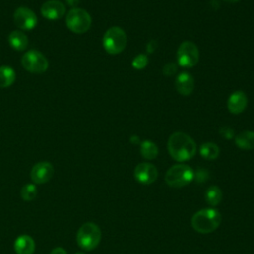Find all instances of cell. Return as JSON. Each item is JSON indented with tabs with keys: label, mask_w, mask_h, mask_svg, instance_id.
<instances>
[{
	"label": "cell",
	"mask_w": 254,
	"mask_h": 254,
	"mask_svg": "<svg viewBox=\"0 0 254 254\" xmlns=\"http://www.w3.org/2000/svg\"><path fill=\"white\" fill-rule=\"evenodd\" d=\"M168 151L174 160L185 162L190 160L195 155L196 145L186 133L175 132L169 138Z\"/></svg>",
	"instance_id": "obj_1"
},
{
	"label": "cell",
	"mask_w": 254,
	"mask_h": 254,
	"mask_svg": "<svg viewBox=\"0 0 254 254\" xmlns=\"http://www.w3.org/2000/svg\"><path fill=\"white\" fill-rule=\"evenodd\" d=\"M221 222V214L217 209L204 208L195 212L190 220L192 228L202 234L214 231Z\"/></svg>",
	"instance_id": "obj_2"
},
{
	"label": "cell",
	"mask_w": 254,
	"mask_h": 254,
	"mask_svg": "<svg viewBox=\"0 0 254 254\" xmlns=\"http://www.w3.org/2000/svg\"><path fill=\"white\" fill-rule=\"evenodd\" d=\"M101 240V230L93 222L83 223L76 233V242L80 248L86 251L95 249Z\"/></svg>",
	"instance_id": "obj_3"
},
{
	"label": "cell",
	"mask_w": 254,
	"mask_h": 254,
	"mask_svg": "<svg viewBox=\"0 0 254 254\" xmlns=\"http://www.w3.org/2000/svg\"><path fill=\"white\" fill-rule=\"evenodd\" d=\"M194 178L192 169L185 164H178L171 167L166 175L165 182L172 188H182L189 185Z\"/></svg>",
	"instance_id": "obj_4"
},
{
	"label": "cell",
	"mask_w": 254,
	"mask_h": 254,
	"mask_svg": "<svg viewBox=\"0 0 254 254\" xmlns=\"http://www.w3.org/2000/svg\"><path fill=\"white\" fill-rule=\"evenodd\" d=\"M127 37L125 32L120 27L109 28L102 39L104 50L110 55L120 54L126 46Z\"/></svg>",
	"instance_id": "obj_5"
},
{
	"label": "cell",
	"mask_w": 254,
	"mask_h": 254,
	"mask_svg": "<svg viewBox=\"0 0 254 254\" xmlns=\"http://www.w3.org/2000/svg\"><path fill=\"white\" fill-rule=\"evenodd\" d=\"M65 23L71 32L83 34L87 32L91 26V17L84 9L73 8L67 13Z\"/></svg>",
	"instance_id": "obj_6"
},
{
	"label": "cell",
	"mask_w": 254,
	"mask_h": 254,
	"mask_svg": "<svg viewBox=\"0 0 254 254\" xmlns=\"http://www.w3.org/2000/svg\"><path fill=\"white\" fill-rule=\"evenodd\" d=\"M23 67L33 73H43L49 67L48 59L37 50H30L24 54L21 60Z\"/></svg>",
	"instance_id": "obj_7"
},
{
	"label": "cell",
	"mask_w": 254,
	"mask_h": 254,
	"mask_svg": "<svg viewBox=\"0 0 254 254\" xmlns=\"http://www.w3.org/2000/svg\"><path fill=\"white\" fill-rule=\"evenodd\" d=\"M198 49L192 42L186 41L180 45L177 53V59L182 67L194 66L198 62Z\"/></svg>",
	"instance_id": "obj_8"
},
{
	"label": "cell",
	"mask_w": 254,
	"mask_h": 254,
	"mask_svg": "<svg viewBox=\"0 0 254 254\" xmlns=\"http://www.w3.org/2000/svg\"><path fill=\"white\" fill-rule=\"evenodd\" d=\"M14 22L22 30H33L38 24V18L35 12L27 7H19L14 12Z\"/></svg>",
	"instance_id": "obj_9"
},
{
	"label": "cell",
	"mask_w": 254,
	"mask_h": 254,
	"mask_svg": "<svg viewBox=\"0 0 254 254\" xmlns=\"http://www.w3.org/2000/svg\"><path fill=\"white\" fill-rule=\"evenodd\" d=\"M54 173V166L50 162L43 161L34 165L31 170L30 177L35 184H45L52 179Z\"/></svg>",
	"instance_id": "obj_10"
},
{
	"label": "cell",
	"mask_w": 254,
	"mask_h": 254,
	"mask_svg": "<svg viewBox=\"0 0 254 254\" xmlns=\"http://www.w3.org/2000/svg\"><path fill=\"white\" fill-rule=\"evenodd\" d=\"M136 181L142 185H150L158 178L157 168L150 163H140L134 170Z\"/></svg>",
	"instance_id": "obj_11"
},
{
	"label": "cell",
	"mask_w": 254,
	"mask_h": 254,
	"mask_svg": "<svg viewBox=\"0 0 254 254\" xmlns=\"http://www.w3.org/2000/svg\"><path fill=\"white\" fill-rule=\"evenodd\" d=\"M41 13L46 19L56 21L64 15L65 7L59 0H49L42 5Z\"/></svg>",
	"instance_id": "obj_12"
},
{
	"label": "cell",
	"mask_w": 254,
	"mask_h": 254,
	"mask_svg": "<svg viewBox=\"0 0 254 254\" xmlns=\"http://www.w3.org/2000/svg\"><path fill=\"white\" fill-rule=\"evenodd\" d=\"M247 105V97L241 90L234 91L228 98L227 108L233 114L241 113Z\"/></svg>",
	"instance_id": "obj_13"
},
{
	"label": "cell",
	"mask_w": 254,
	"mask_h": 254,
	"mask_svg": "<svg viewBox=\"0 0 254 254\" xmlns=\"http://www.w3.org/2000/svg\"><path fill=\"white\" fill-rule=\"evenodd\" d=\"M14 250L16 254H33L35 251V241L30 235L22 234L16 238Z\"/></svg>",
	"instance_id": "obj_14"
},
{
	"label": "cell",
	"mask_w": 254,
	"mask_h": 254,
	"mask_svg": "<svg viewBox=\"0 0 254 254\" xmlns=\"http://www.w3.org/2000/svg\"><path fill=\"white\" fill-rule=\"evenodd\" d=\"M194 87L193 77L189 72H181L176 78V88L179 93L189 95Z\"/></svg>",
	"instance_id": "obj_15"
},
{
	"label": "cell",
	"mask_w": 254,
	"mask_h": 254,
	"mask_svg": "<svg viewBox=\"0 0 254 254\" xmlns=\"http://www.w3.org/2000/svg\"><path fill=\"white\" fill-rule=\"evenodd\" d=\"M8 42L10 44V46L16 50V51H24L27 49L28 47V38L27 36L19 31V30H15L12 31L9 36H8Z\"/></svg>",
	"instance_id": "obj_16"
},
{
	"label": "cell",
	"mask_w": 254,
	"mask_h": 254,
	"mask_svg": "<svg viewBox=\"0 0 254 254\" xmlns=\"http://www.w3.org/2000/svg\"><path fill=\"white\" fill-rule=\"evenodd\" d=\"M235 144L238 148L242 150H252L254 149V132L253 131H243L236 135Z\"/></svg>",
	"instance_id": "obj_17"
},
{
	"label": "cell",
	"mask_w": 254,
	"mask_h": 254,
	"mask_svg": "<svg viewBox=\"0 0 254 254\" xmlns=\"http://www.w3.org/2000/svg\"><path fill=\"white\" fill-rule=\"evenodd\" d=\"M16 79L15 70L8 65L0 66V87H9L11 86Z\"/></svg>",
	"instance_id": "obj_18"
},
{
	"label": "cell",
	"mask_w": 254,
	"mask_h": 254,
	"mask_svg": "<svg viewBox=\"0 0 254 254\" xmlns=\"http://www.w3.org/2000/svg\"><path fill=\"white\" fill-rule=\"evenodd\" d=\"M205 201L210 206H216L222 199V191L217 186H211L207 188L204 193Z\"/></svg>",
	"instance_id": "obj_19"
},
{
	"label": "cell",
	"mask_w": 254,
	"mask_h": 254,
	"mask_svg": "<svg viewBox=\"0 0 254 254\" xmlns=\"http://www.w3.org/2000/svg\"><path fill=\"white\" fill-rule=\"evenodd\" d=\"M199 153L206 160H215L219 155V148L212 142H206L200 146Z\"/></svg>",
	"instance_id": "obj_20"
},
{
	"label": "cell",
	"mask_w": 254,
	"mask_h": 254,
	"mask_svg": "<svg viewBox=\"0 0 254 254\" xmlns=\"http://www.w3.org/2000/svg\"><path fill=\"white\" fill-rule=\"evenodd\" d=\"M140 152L143 158L147 159V160H153L158 156V147L155 143H153L152 141L146 140L144 142L141 143L140 146Z\"/></svg>",
	"instance_id": "obj_21"
},
{
	"label": "cell",
	"mask_w": 254,
	"mask_h": 254,
	"mask_svg": "<svg viewBox=\"0 0 254 254\" xmlns=\"http://www.w3.org/2000/svg\"><path fill=\"white\" fill-rule=\"evenodd\" d=\"M38 190L34 184H27L21 189V197L26 201H31L37 196Z\"/></svg>",
	"instance_id": "obj_22"
},
{
	"label": "cell",
	"mask_w": 254,
	"mask_h": 254,
	"mask_svg": "<svg viewBox=\"0 0 254 254\" xmlns=\"http://www.w3.org/2000/svg\"><path fill=\"white\" fill-rule=\"evenodd\" d=\"M148 64V58L145 55H138L134 58L132 62V65L136 69H142Z\"/></svg>",
	"instance_id": "obj_23"
},
{
	"label": "cell",
	"mask_w": 254,
	"mask_h": 254,
	"mask_svg": "<svg viewBox=\"0 0 254 254\" xmlns=\"http://www.w3.org/2000/svg\"><path fill=\"white\" fill-rule=\"evenodd\" d=\"M176 71H177V65L174 63H169V64H165L163 67V72L167 76L175 74Z\"/></svg>",
	"instance_id": "obj_24"
},
{
	"label": "cell",
	"mask_w": 254,
	"mask_h": 254,
	"mask_svg": "<svg viewBox=\"0 0 254 254\" xmlns=\"http://www.w3.org/2000/svg\"><path fill=\"white\" fill-rule=\"evenodd\" d=\"M219 134H220L223 138L229 140V139L233 138V136H234V131H233L231 128H229V127H222V128L219 130Z\"/></svg>",
	"instance_id": "obj_25"
},
{
	"label": "cell",
	"mask_w": 254,
	"mask_h": 254,
	"mask_svg": "<svg viewBox=\"0 0 254 254\" xmlns=\"http://www.w3.org/2000/svg\"><path fill=\"white\" fill-rule=\"evenodd\" d=\"M156 47H157V43H156L155 41H150L149 44L147 45V51H148V53H153V52L155 51Z\"/></svg>",
	"instance_id": "obj_26"
},
{
	"label": "cell",
	"mask_w": 254,
	"mask_h": 254,
	"mask_svg": "<svg viewBox=\"0 0 254 254\" xmlns=\"http://www.w3.org/2000/svg\"><path fill=\"white\" fill-rule=\"evenodd\" d=\"M50 254H67V252L62 247H56L51 251Z\"/></svg>",
	"instance_id": "obj_27"
},
{
	"label": "cell",
	"mask_w": 254,
	"mask_h": 254,
	"mask_svg": "<svg viewBox=\"0 0 254 254\" xmlns=\"http://www.w3.org/2000/svg\"><path fill=\"white\" fill-rule=\"evenodd\" d=\"M65 1H66V3H67L69 6L74 7V6H76V5L79 3L80 0H65Z\"/></svg>",
	"instance_id": "obj_28"
},
{
	"label": "cell",
	"mask_w": 254,
	"mask_h": 254,
	"mask_svg": "<svg viewBox=\"0 0 254 254\" xmlns=\"http://www.w3.org/2000/svg\"><path fill=\"white\" fill-rule=\"evenodd\" d=\"M224 1H226L228 3H235V2H238L239 0H224Z\"/></svg>",
	"instance_id": "obj_29"
},
{
	"label": "cell",
	"mask_w": 254,
	"mask_h": 254,
	"mask_svg": "<svg viewBox=\"0 0 254 254\" xmlns=\"http://www.w3.org/2000/svg\"><path fill=\"white\" fill-rule=\"evenodd\" d=\"M74 254H84V253H82V252H76V253H74Z\"/></svg>",
	"instance_id": "obj_30"
}]
</instances>
